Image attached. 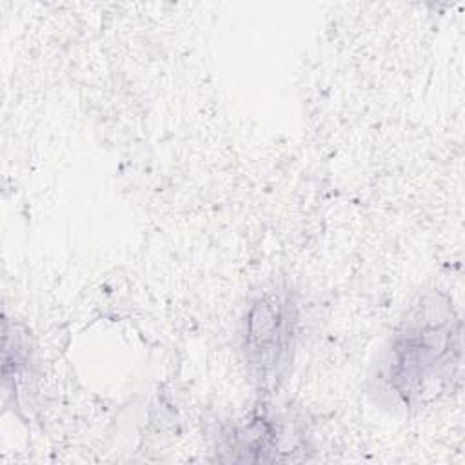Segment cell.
Returning <instances> with one entry per match:
<instances>
[{"instance_id":"cell-3","label":"cell","mask_w":465,"mask_h":465,"mask_svg":"<svg viewBox=\"0 0 465 465\" xmlns=\"http://www.w3.org/2000/svg\"><path fill=\"white\" fill-rule=\"evenodd\" d=\"M283 427L274 418L256 414L227 427L220 436L218 450L229 452L227 461H280L289 460L283 447Z\"/></svg>"},{"instance_id":"cell-2","label":"cell","mask_w":465,"mask_h":465,"mask_svg":"<svg viewBox=\"0 0 465 465\" xmlns=\"http://www.w3.org/2000/svg\"><path fill=\"white\" fill-rule=\"evenodd\" d=\"M300 309L292 289L269 283L256 291L243 311L240 351L249 378L262 391H274L287 378L298 341Z\"/></svg>"},{"instance_id":"cell-1","label":"cell","mask_w":465,"mask_h":465,"mask_svg":"<svg viewBox=\"0 0 465 465\" xmlns=\"http://www.w3.org/2000/svg\"><path fill=\"white\" fill-rule=\"evenodd\" d=\"M461 332L447 294H421L378 358L369 380L374 400L392 412L412 414L449 394L460 378Z\"/></svg>"}]
</instances>
